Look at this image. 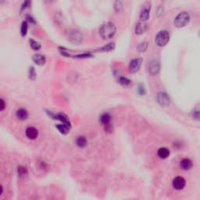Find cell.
Masks as SVG:
<instances>
[{
	"label": "cell",
	"mask_w": 200,
	"mask_h": 200,
	"mask_svg": "<svg viewBox=\"0 0 200 200\" xmlns=\"http://www.w3.org/2000/svg\"><path fill=\"white\" fill-rule=\"evenodd\" d=\"M116 32H117V28L115 24L111 22L104 24L99 28V34L105 40L112 38L115 35Z\"/></svg>",
	"instance_id": "6da1fadb"
},
{
	"label": "cell",
	"mask_w": 200,
	"mask_h": 200,
	"mask_svg": "<svg viewBox=\"0 0 200 200\" xmlns=\"http://www.w3.org/2000/svg\"><path fill=\"white\" fill-rule=\"evenodd\" d=\"M190 14L188 12H180L174 18V24L177 28H184L186 25H188V24L190 21Z\"/></svg>",
	"instance_id": "7a4b0ae2"
},
{
	"label": "cell",
	"mask_w": 200,
	"mask_h": 200,
	"mask_svg": "<svg viewBox=\"0 0 200 200\" xmlns=\"http://www.w3.org/2000/svg\"><path fill=\"white\" fill-rule=\"evenodd\" d=\"M170 38H171V34L169 31L167 30L159 31L155 37V43L159 47H163L169 42Z\"/></svg>",
	"instance_id": "3957f363"
},
{
	"label": "cell",
	"mask_w": 200,
	"mask_h": 200,
	"mask_svg": "<svg viewBox=\"0 0 200 200\" xmlns=\"http://www.w3.org/2000/svg\"><path fill=\"white\" fill-rule=\"evenodd\" d=\"M156 101L161 106L167 107L171 103V98L165 91H160L156 96Z\"/></svg>",
	"instance_id": "277c9868"
},
{
	"label": "cell",
	"mask_w": 200,
	"mask_h": 200,
	"mask_svg": "<svg viewBox=\"0 0 200 200\" xmlns=\"http://www.w3.org/2000/svg\"><path fill=\"white\" fill-rule=\"evenodd\" d=\"M149 73L152 76H156L160 71V63L158 60L153 59L149 62L148 66Z\"/></svg>",
	"instance_id": "5b68a950"
},
{
	"label": "cell",
	"mask_w": 200,
	"mask_h": 200,
	"mask_svg": "<svg viewBox=\"0 0 200 200\" xmlns=\"http://www.w3.org/2000/svg\"><path fill=\"white\" fill-rule=\"evenodd\" d=\"M150 11H151V3L149 2H145L140 11V19L142 20V21H147L149 19Z\"/></svg>",
	"instance_id": "8992f818"
},
{
	"label": "cell",
	"mask_w": 200,
	"mask_h": 200,
	"mask_svg": "<svg viewBox=\"0 0 200 200\" xmlns=\"http://www.w3.org/2000/svg\"><path fill=\"white\" fill-rule=\"evenodd\" d=\"M68 38L70 42L73 43V44H79L83 40V34L82 32H80V31L73 30L70 33Z\"/></svg>",
	"instance_id": "52a82bcc"
},
{
	"label": "cell",
	"mask_w": 200,
	"mask_h": 200,
	"mask_svg": "<svg viewBox=\"0 0 200 200\" xmlns=\"http://www.w3.org/2000/svg\"><path fill=\"white\" fill-rule=\"evenodd\" d=\"M142 61H143V60L142 58L132 59L130 61V64H129V71L132 73L138 71L142 67Z\"/></svg>",
	"instance_id": "ba28073f"
},
{
	"label": "cell",
	"mask_w": 200,
	"mask_h": 200,
	"mask_svg": "<svg viewBox=\"0 0 200 200\" xmlns=\"http://www.w3.org/2000/svg\"><path fill=\"white\" fill-rule=\"evenodd\" d=\"M111 116L109 113H103V115L100 117V121L102 124H103V126L105 127V130L106 131H112L113 127L111 125Z\"/></svg>",
	"instance_id": "9c48e42d"
},
{
	"label": "cell",
	"mask_w": 200,
	"mask_h": 200,
	"mask_svg": "<svg viewBox=\"0 0 200 200\" xmlns=\"http://www.w3.org/2000/svg\"><path fill=\"white\" fill-rule=\"evenodd\" d=\"M173 187H174V189L176 190H182L186 185V181L185 179L183 177H176L173 180Z\"/></svg>",
	"instance_id": "30bf717a"
},
{
	"label": "cell",
	"mask_w": 200,
	"mask_h": 200,
	"mask_svg": "<svg viewBox=\"0 0 200 200\" xmlns=\"http://www.w3.org/2000/svg\"><path fill=\"white\" fill-rule=\"evenodd\" d=\"M49 115H50L51 117H52L54 120L60 121H61L62 123H64V124H70V121H69L68 117H67L64 113H53L50 112Z\"/></svg>",
	"instance_id": "8fae6325"
},
{
	"label": "cell",
	"mask_w": 200,
	"mask_h": 200,
	"mask_svg": "<svg viewBox=\"0 0 200 200\" xmlns=\"http://www.w3.org/2000/svg\"><path fill=\"white\" fill-rule=\"evenodd\" d=\"M147 30V24L144 22H138L136 24L135 28V33L137 35H141L144 34Z\"/></svg>",
	"instance_id": "7c38bea8"
},
{
	"label": "cell",
	"mask_w": 200,
	"mask_h": 200,
	"mask_svg": "<svg viewBox=\"0 0 200 200\" xmlns=\"http://www.w3.org/2000/svg\"><path fill=\"white\" fill-rule=\"evenodd\" d=\"M192 166H193L192 161L189 158H184L180 162V167L184 171H189L192 167Z\"/></svg>",
	"instance_id": "4fadbf2b"
},
{
	"label": "cell",
	"mask_w": 200,
	"mask_h": 200,
	"mask_svg": "<svg viewBox=\"0 0 200 200\" xmlns=\"http://www.w3.org/2000/svg\"><path fill=\"white\" fill-rule=\"evenodd\" d=\"M38 130L35 128V127H29L27 128L26 136L28 137L29 139H31V140L35 139V138L38 137Z\"/></svg>",
	"instance_id": "5bb4252c"
},
{
	"label": "cell",
	"mask_w": 200,
	"mask_h": 200,
	"mask_svg": "<svg viewBox=\"0 0 200 200\" xmlns=\"http://www.w3.org/2000/svg\"><path fill=\"white\" fill-rule=\"evenodd\" d=\"M16 117L20 121H25L29 117L28 112L25 109H19L16 112Z\"/></svg>",
	"instance_id": "9a60e30c"
},
{
	"label": "cell",
	"mask_w": 200,
	"mask_h": 200,
	"mask_svg": "<svg viewBox=\"0 0 200 200\" xmlns=\"http://www.w3.org/2000/svg\"><path fill=\"white\" fill-rule=\"evenodd\" d=\"M33 60L37 65L43 66L44 64H46V58L45 56L42 55V54H36L33 57Z\"/></svg>",
	"instance_id": "2e32d148"
},
{
	"label": "cell",
	"mask_w": 200,
	"mask_h": 200,
	"mask_svg": "<svg viewBox=\"0 0 200 200\" xmlns=\"http://www.w3.org/2000/svg\"><path fill=\"white\" fill-rule=\"evenodd\" d=\"M70 127H71L70 124H64V123H63L62 124H58L56 126V128L58 129L59 131L60 132L61 134L66 135V134H67L69 132Z\"/></svg>",
	"instance_id": "e0dca14e"
},
{
	"label": "cell",
	"mask_w": 200,
	"mask_h": 200,
	"mask_svg": "<svg viewBox=\"0 0 200 200\" xmlns=\"http://www.w3.org/2000/svg\"><path fill=\"white\" fill-rule=\"evenodd\" d=\"M157 155L160 159H167L170 156V150L167 148H160L158 150Z\"/></svg>",
	"instance_id": "ac0fdd59"
},
{
	"label": "cell",
	"mask_w": 200,
	"mask_h": 200,
	"mask_svg": "<svg viewBox=\"0 0 200 200\" xmlns=\"http://www.w3.org/2000/svg\"><path fill=\"white\" fill-rule=\"evenodd\" d=\"M124 10V3L121 0H115L114 2V10L117 13H121Z\"/></svg>",
	"instance_id": "d6986e66"
},
{
	"label": "cell",
	"mask_w": 200,
	"mask_h": 200,
	"mask_svg": "<svg viewBox=\"0 0 200 200\" xmlns=\"http://www.w3.org/2000/svg\"><path fill=\"white\" fill-rule=\"evenodd\" d=\"M87 139L84 136H80L78 137V138L76 139V145H78L80 148H84L87 145Z\"/></svg>",
	"instance_id": "ffe728a7"
},
{
	"label": "cell",
	"mask_w": 200,
	"mask_h": 200,
	"mask_svg": "<svg viewBox=\"0 0 200 200\" xmlns=\"http://www.w3.org/2000/svg\"><path fill=\"white\" fill-rule=\"evenodd\" d=\"M149 43L147 42H141L137 46V51L139 52H144L146 51V49H148Z\"/></svg>",
	"instance_id": "44dd1931"
},
{
	"label": "cell",
	"mask_w": 200,
	"mask_h": 200,
	"mask_svg": "<svg viewBox=\"0 0 200 200\" xmlns=\"http://www.w3.org/2000/svg\"><path fill=\"white\" fill-rule=\"evenodd\" d=\"M118 82L120 83V85H121L122 86H129L131 85V80L128 79L127 78H125V77H121L119 78Z\"/></svg>",
	"instance_id": "7402d4cb"
},
{
	"label": "cell",
	"mask_w": 200,
	"mask_h": 200,
	"mask_svg": "<svg viewBox=\"0 0 200 200\" xmlns=\"http://www.w3.org/2000/svg\"><path fill=\"white\" fill-rule=\"evenodd\" d=\"M30 46H31V49H34V51H38L41 49V45L34 39H30Z\"/></svg>",
	"instance_id": "603a6c76"
},
{
	"label": "cell",
	"mask_w": 200,
	"mask_h": 200,
	"mask_svg": "<svg viewBox=\"0 0 200 200\" xmlns=\"http://www.w3.org/2000/svg\"><path fill=\"white\" fill-rule=\"evenodd\" d=\"M28 24L27 21H24L21 24V28H20V32H21L22 36H25L28 33Z\"/></svg>",
	"instance_id": "cb8c5ba5"
},
{
	"label": "cell",
	"mask_w": 200,
	"mask_h": 200,
	"mask_svg": "<svg viewBox=\"0 0 200 200\" xmlns=\"http://www.w3.org/2000/svg\"><path fill=\"white\" fill-rule=\"evenodd\" d=\"M114 47H115V45L114 43H109L106 46H105L104 47H103L101 49L102 52H109V51H112L114 49Z\"/></svg>",
	"instance_id": "d4e9b609"
},
{
	"label": "cell",
	"mask_w": 200,
	"mask_h": 200,
	"mask_svg": "<svg viewBox=\"0 0 200 200\" xmlns=\"http://www.w3.org/2000/svg\"><path fill=\"white\" fill-rule=\"evenodd\" d=\"M17 172L20 177H25L28 174L27 168L24 167H19L17 169Z\"/></svg>",
	"instance_id": "484cf974"
},
{
	"label": "cell",
	"mask_w": 200,
	"mask_h": 200,
	"mask_svg": "<svg viewBox=\"0 0 200 200\" xmlns=\"http://www.w3.org/2000/svg\"><path fill=\"white\" fill-rule=\"evenodd\" d=\"M137 91H138V94L141 95V96L145 95V93H146L145 86H144L143 85H142V84H139V85H138V87H137Z\"/></svg>",
	"instance_id": "4316f807"
},
{
	"label": "cell",
	"mask_w": 200,
	"mask_h": 200,
	"mask_svg": "<svg viewBox=\"0 0 200 200\" xmlns=\"http://www.w3.org/2000/svg\"><path fill=\"white\" fill-rule=\"evenodd\" d=\"M30 78H31V80H34L36 78V72H35V70H34V67H31V68H30Z\"/></svg>",
	"instance_id": "83f0119b"
},
{
	"label": "cell",
	"mask_w": 200,
	"mask_h": 200,
	"mask_svg": "<svg viewBox=\"0 0 200 200\" xmlns=\"http://www.w3.org/2000/svg\"><path fill=\"white\" fill-rule=\"evenodd\" d=\"M5 108H6L5 102H4L3 99H0V110L3 111Z\"/></svg>",
	"instance_id": "f1b7e54d"
},
{
	"label": "cell",
	"mask_w": 200,
	"mask_h": 200,
	"mask_svg": "<svg viewBox=\"0 0 200 200\" xmlns=\"http://www.w3.org/2000/svg\"><path fill=\"white\" fill-rule=\"evenodd\" d=\"M30 2H31V0H24V4L22 5V10H24V9H26L27 7H29Z\"/></svg>",
	"instance_id": "f546056e"
},
{
	"label": "cell",
	"mask_w": 200,
	"mask_h": 200,
	"mask_svg": "<svg viewBox=\"0 0 200 200\" xmlns=\"http://www.w3.org/2000/svg\"><path fill=\"white\" fill-rule=\"evenodd\" d=\"M28 20H29V21L31 22V23H34V20H33V18L31 17V16H28Z\"/></svg>",
	"instance_id": "4dcf8cb0"
},
{
	"label": "cell",
	"mask_w": 200,
	"mask_h": 200,
	"mask_svg": "<svg viewBox=\"0 0 200 200\" xmlns=\"http://www.w3.org/2000/svg\"><path fill=\"white\" fill-rule=\"evenodd\" d=\"M45 1H46V2H49H49H52V1H53V0H45Z\"/></svg>",
	"instance_id": "1f68e13d"
}]
</instances>
